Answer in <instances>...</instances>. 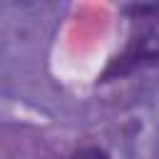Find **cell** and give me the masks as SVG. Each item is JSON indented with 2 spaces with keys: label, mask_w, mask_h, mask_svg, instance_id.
I'll return each instance as SVG.
<instances>
[{
  "label": "cell",
  "mask_w": 159,
  "mask_h": 159,
  "mask_svg": "<svg viewBox=\"0 0 159 159\" xmlns=\"http://www.w3.org/2000/svg\"><path fill=\"white\" fill-rule=\"evenodd\" d=\"M70 159H112L107 149H102L99 144H84L80 149H75L70 154Z\"/></svg>",
  "instance_id": "2"
},
{
  "label": "cell",
  "mask_w": 159,
  "mask_h": 159,
  "mask_svg": "<svg viewBox=\"0 0 159 159\" xmlns=\"http://www.w3.org/2000/svg\"><path fill=\"white\" fill-rule=\"evenodd\" d=\"M157 62H159V22L147 20L137 32H132V37L127 40V47L122 50V55L114 57L107 65L99 82H107L112 77H124V75H129L134 70H142V67L157 65Z\"/></svg>",
  "instance_id": "1"
}]
</instances>
